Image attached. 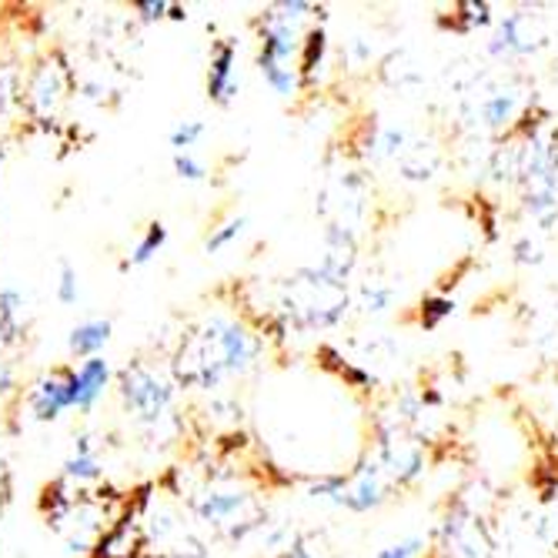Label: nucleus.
Listing matches in <instances>:
<instances>
[{
	"label": "nucleus",
	"instance_id": "nucleus-1",
	"mask_svg": "<svg viewBox=\"0 0 558 558\" xmlns=\"http://www.w3.org/2000/svg\"><path fill=\"white\" fill-rule=\"evenodd\" d=\"M258 359V341L247 335L238 322H205L191 335L181 338V348L174 351L171 375L181 388L211 391L228 375H241L255 365Z\"/></svg>",
	"mask_w": 558,
	"mask_h": 558
},
{
	"label": "nucleus",
	"instance_id": "nucleus-2",
	"mask_svg": "<svg viewBox=\"0 0 558 558\" xmlns=\"http://www.w3.org/2000/svg\"><path fill=\"white\" fill-rule=\"evenodd\" d=\"M71 90H74L71 61L64 58V50H47V54L24 74L21 108L27 111L31 121L50 128L61 118V111L68 108Z\"/></svg>",
	"mask_w": 558,
	"mask_h": 558
},
{
	"label": "nucleus",
	"instance_id": "nucleus-3",
	"mask_svg": "<svg viewBox=\"0 0 558 558\" xmlns=\"http://www.w3.org/2000/svg\"><path fill=\"white\" fill-rule=\"evenodd\" d=\"M284 294H288V312L304 328L335 325L341 318V312H344V304H348L341 281L325 278L318 268H304L294 278H288Z\"/></svg>",
	"mask_w": 558,
	"mask_h": 558
},
{
	"label": "nucleus",
	"instance_id": "nucleus-4",
	"mask_svg": "<svg viewBox=\"0 0 558 558\" xmlns=\"http://www.w3.org/2000/svg\"><path fill=\"white\" fill-rule=\"evenodd\" d=\"M194 515L205 522L211 532H218L228 542L244 538L265 522V509L255 495L247 492H228V488H208L194 498Z\"/></svg>",
	"mask_w": 558,
	"mask_h": 558
},
{
	"label": "nucleus",
	"instance_id": "nucleus-5",
	"mask_svg": "<svg viewBox=\"0 0 558 558\" xmlns=\"http://www.w3.org/2000/svg\"><path fill=\"white\" fill-rule=\"evenodd\" d=\"M118 395L137 422L158 425L174 404V378H165L144 362H131L118 372Z\"/></svg>",
	"mask_w": 558,
	"mask_h": 558
},
{
	"label": "nucleus",
	"instance_id": "nucleus-6",
	"mask_svg": "<svg viewBox=\"0 0 558 558\" xmlns=\"http://www.w3.org/2000/svg\"><path fill=\"white\" fill-rule=\"evenodd\" d=\"M27 409L37 422H58L71 409V368L40 375L27 391Z\"/></svg>",
	"mask_w": 558,
	"mask_h": 558
},
{
	"label": "nucleus",
	"instance_id": "nucleus-7",
	"mask_svg": "<svg viewBox=\"0 0 558 558\" xmlns=\"http://www.w3.org/2000/svg\"><path fill=\"white\" fill-rule=\"evenodd\" d=\"M111 385V365L100 359H87L77 368H71V409L77 412H90L100 401V395Z\"/></svg>",
	"mask_w": 558,
	"mask_h": 558
},
{
	"label": "nucleus",
	"instance_id": "nucleus-8",
	"mask_svg": "<svg viewBox=\"0 0 558 558\" xmlns=\"http://www.w3.org/2000/svg\"><path fill=\"white\" fill-rule=\"evenodd\" d=\"M238 44L231 37L218 40L211 50V64H208V97L215 105L228 108L231 100L238 97Z\"/></svg>",
	"mask_w": 558,
	"mask_h": 558
},
{
	"label": "nucleus",
	"instance_id": "nucleus-9",
	"mask_svg": "<svg viewBox=\"0 0 558 558\" xmlns=\"http://www.w3.org/2000/svg\"><path fill=\"white\" fill-rule=\"evenodd\" d=\"M385 498V485H381V469L372 465V469H362L351 482L341 485V495H338V505L351 512H372L375 505Z\"/></svg>",
	"mask_w": 558,
	"mask_h": 558
},
{
	"label": "nucleus",
	"instance_id": "nucleus-10",
	"mask_svg": "<svg viewBox=\"0 0 558 558\" xmlns=\"http://www.w3.org/2000/svg\"><path fill=\"white\" fill-rule=\"evenodd\" d=\"M27 335V298L14 284L0 288V341L14 344Z\"/></svg>",
	"mask_w": 558,
	"mask_h": 558
},
{
	"label": "nucleus",
	"instance_id": "nucleus-11",
	"mask_svg": "<svg viewBox=\"0 0 558 558\" xmlns=\"http://www.w3.org/2000/svg\"><path fill=\"white\" fill-rule=\"evenodd\" d=\"M111 331H114V325H111L108 318H90V322H81V325L71 331L68 348H71L74 359H81V362L97 359V351L111 341Z\"/></svg>",
	"mask_w": 558,
	"mask_h": 558
},
{
	"label": "nucleus",
	"instance_id": "nucleus-12",
	"mask_svg": "<svg viewBox=\"0 0 558 558\" xmlns=\"http://www.w3.org/2000/svg\"><path fill=\"white\" fill-rule=\"evenodd\" d=\"M535 47L532 31H529V17L525 14H512L505 17L495 40H492V54H529Z\"/></svg>",
	"mask_w": 558,
	"mask_h": 558
},
{
	"label": "nucleus",
	"instance_id": "nucleus-13",
	"mask_svg": "<svg viewBox=\"0 0 558 558\" xmlns=\"http://www.w3.org/2000/svg\"><path fill=\"white\" fill-rule=\"evenodd\" d=\"M64 478L71 485H84V482H97L100 478V462L94 454V438L90 435H81L74 441V454L64 462Z\"/></svg>",
	"mask_w": 558,
	"mask_h": 558
},
{
	"label": "nucleus",
	"instance_id": "nucleus-14",
	"mask_svg": "<svg viewBox=\"0 0 558 558\" xmlns=\"http://www.w3.org/2000/svg\"><path fill=\"white\" fill-rule=\"evenodd\" d=\"M165 244H168V228H165V221H150V225L144 228L141 241L134 244V251L128 255L124 268H141V265H147Z\"/></svg>",
	"mask_w": 558,
	"mask_h": 558
},
{
	"label": "nucleus",
	"instance_id": "nucleus-15",
	"mask_svg": "<svg viewBox=\"0 0 558 558\" xmlns=\"http://www.w3.org/2000/svg\"><path fill=\"white\" fill-rule=\"evenodd\" d=\"M325 50H328L325 31H322V27H318V31H308V37L301 40V61H298V74H301L304 81H312V77H315V71H318L322 61H325Z\"/></svg>",
	"mask_w": 558,
	"mask_h": 558
},
{
	"label": "nucleus",
	"instance_id": "nucleus-16",
	"mask_svg": "<svg viewBox=\"0 0 558 558\" xmlns=\"http://www.w3.org/2000/svg\"><path fill=\"white\" fill-rule=\"evenodd\" d=\"M262 74H265L268 87H271L278 97H291V94L298 90V84H301V74H298V68H291V64H262Z\"/></svg>",
	"mask_w": 558,
	"mask_h": 558
},
{
	"label": "nucleus",
	"instance_id": "nucleus-17",
	"mask_svg": "<svg viewBox=\"0 0 558 558\" xmlns=\"http://www.w3.org/2000/svg\"><path fill=\"white\" fill-rule=\"evenodd\" d=\"M21 84H24V71L14 64H0V118L11 111L14 100H21Z\"/></svg>",
	"mask_w": 558,
	"mask_h": 558
},
{
	"label": "nucleus",
	"instance_id": "nucleus-18",
	"mask_svg": "<svg viewBox=\"0 0 558 558\" xmlns=\"http://www.w3.org/2000/svg\"><path fill=\"white\" fill-rule=\"evenodd\" d=\"M244 225H247V218H244V215H238V218H231V221H225V225L211 228V234L205 238V251H208V255H218V251H225L231 241H238V238H241V231H244Z\"/></svg>",
	"mask_w": 558,
	"mask_h": 558
},
{
	"label": "nucleus",
	"instance_id": "nucleus-19",
	"mask_svg": "<svg viewBox=\"0 0 558 558\" xmlns=\"http://www.w3.org/2000/svg\"><path fill=\"white\" fill-rule=\"evenodd\" d=\"M512 111H515L512 94H495V97H488L485 105H482V118H485L492 128L509 124V121H512Z\"/></svg>",
	"mask_w": 558,
	"mask_h": 558
},
{
	"label": "nucleus",
	"instance_id": "nucleus-20",
	"mask_svg": "<svg viewBox=\"0 0 558 558\" xmlns=\"http://www.w3.org/2000/svg\"><path fill=\"white\" fill-rule=\"evenodd\" d=\"M205 137V124L201 121H181L174 131H171V147L174 155H191V147Z\"/></svg>",
	"mask_w": 558,
	"mask_h": 558
},
{
	"label": "nucleus",
	"instance_id": "nucleus-21",
	"mask_svg": "<svg viewBox=\"0 0 558 558\" xmlns=\"http://www.w3.org/2000/svg\"><path fill=\"white\" fill-rule=\"evenodd\" d=\"M451 312H454V301L451 298H438V294L435 298H425L422 301V325L425 328H438Z\"/></svg>",
	"mask_w": 558,
	"mask_h": 558
},
{
	"label": "nucleus",
	"instance_id": "nucleus-22",
	"mask_svg": "<svg viewBox=\"0 0 558 558\" xmlns=\"http://www.w3.org/2000/svg\"><path fill=\"white\" fill-rule=\"evenodd\" d=\"M81 298V278L71 262H61V278H58V301L61 304H77Z\"/></svg>",
	"mask_w": 558,
	"mask_h": 558
},
{
	"label": "nucleus",
	"instance_id": "nucleus-23",
	"mask_svg": "<svg viewBox=\"0 0 558 558\" xmlns=\"http://www.w3.org/2000/svg\"><path fill=\"white\" fill-rule=\"evenodd\" d=\"M422 548H425V538L412 535V538H404V542H395V545L381 548L375 558H418Z\"/></svg>",
	"mask_w": 558,
	"mask_h": 558
},
{
	"label": "nucleus",
	"instance_id": "nucleus-24",
	"mask_svg": "<svg viewBox=\"0 0 558 558\" xmlns=\"http://www.w3.org/2000/svg\"><path fill=\"white\" fill-rule=\"evenodd\" d=\"M174 171L181 181H205L208 178V168L201 165L194 155H174Z\"/></svg>",
	"mask_w": 558,
	"mask_h": 558
},
{
	"label": "nucleus",
	"instance_id": "nucleus-25",
	"mask_svg": "<svg viewBox=\"0 0 558 558\" xmlns=\"http://www.w3.org/2000/svg\"><path fill=\"white\" fill-rule=\"evenodd\" d=\"M362 294H365V312H385L391 304V298H395L391 288H378V284H368Z\"/></svg>",
	"mask_w": 558,
	"mask_h": 558
},
{
	"label": "nucleus",
	"instance_id": "nucleus-26",
	"mask_svg": "<svg viewBox=\"0 0 558 558\" xmlns=\"http://www.w3.org/2000/svg\"><path fill=\"white\" fill-rule=\"evenodd\" d=\"M134 11H141V17L144 21H161V17H168V11H171V4H165V0H150V4H134Z\"/></svg>",
	"mask_w": 558,
	"mask_h": 558
},
{
	"label": "nucleus",
	"instance_id": "nucleus-27",
	"mask_svg": "<svg viewBox=\"0 0 558 558\" xmlns=\"http://www.w3.org/2000/svg\"><path fill=\"white\" fill-rule=\"evenodd\" d=\"M281 558H315V555L308 551V545H301V542H294V545H288V551H284Z\"/></svg>",
	"mask_w": 558,
	"mask_h": 558
},
{
	"label": "nucleus",
	"instance_id": "nucleus-28",
	"mask_svg": "<svg viewBox=\"0 0 558 558\" xmlns=\"http://www.w3.org/2000/svg\"><path fill=\"white\" fill-rule=\"evenodd\" d=\"M11 385H14V375H11V368H8V365H0V395H4Z\"/></svg>",
	"mask_w": 558,
	"mask_h": 558
}]
</instances>
